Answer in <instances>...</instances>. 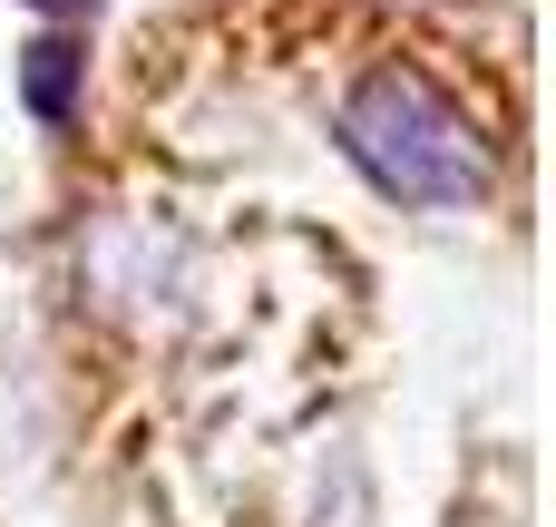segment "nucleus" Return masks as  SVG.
Instances as JSON below:
<instances>
[{
	"label": "nucleus",
	"mask_w": 556,
	"mask_h": 527,
	"mask_svg": "<svg viewBox=\"0 0 556 527\" xmlns=\"http://www.w3.org/2000/svg\"><path fill=\"white\" fill-rule=\"evenodd\" d=\"M29 10H59V20H88L98 0H29Z\"/></svg>",
	"instance_id": "3"
},
{
	"label": "nucleus",
	"mask_w": 556,
	"mask_h": 527,
	"mask_svg": "<svg viewBox=\"0 0 556 527\" xmlns=\"http://www.w3.org/2000/svg\"><path fill=\"white\" fill-rule=\"evenodd\" d=\"M78 98H88V39H78V29H39V39L20 49V108H29L39 127H68Z\"/></svg>",
	"instance_id": "2"
},
{
	"label": "nucleus",
	"mask_w": 556,
	"mask_h": 527,
	"mask_svg": "<svg viewBox=\"0 0 556 527\" xmlns=\"http://www.w3.org/2000/svg\"><path fill=\"white\" fill-rule=\"evenodd\" d=\"M332 137H342V156H352L391 205H479V196H489V147H479V127H469L430 78H410V68H371V78L342 98Z\"/></svg>",
	"instance_id": "1"
}]
</instances>
